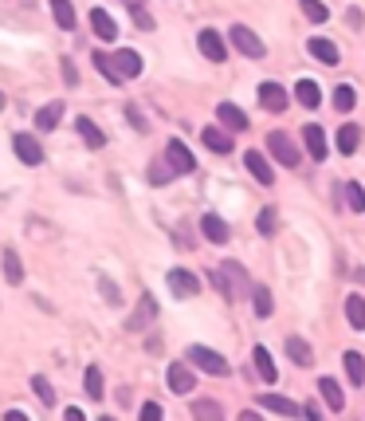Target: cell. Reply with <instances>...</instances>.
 I'll return each mask as SVG.
<instances>
[{
  "label": "cell",
  "instance_id": "6da1fadb",
  "mask_svg": "<svg viewBox=\"0 0 365 421\" xmlns=\"http://www.w3.org/2000/svg\"><path fill=\"white\" fill-rule=\"evenodd\" d=\"M212 288L220 291V295H228V300H240V295H252V280H247V272L240 268L236 260H228V264H220L212 276Z\"/></svg>",
  "mask_w": 365,
  "mask_h": 421
},
{
  "label": "cell",
  "instance_id": "7a4b0ae2",
  "mask_svg": "<svg viewBox=\"0 0 365 421\" xmlns=\"http://www.w3.org/2000/svg\"><path fill=\"white\" fill-rule=\"evenodd\" d=\"M188 362H193V366H197V370H205V374H212V378H224L228 370H232V366H228V359L220 351H212V347H188V354H185Z\"/></svg>",
  "mask_w": 365,
  "mask_h": 421
},
{
  "label": "cell",
  "instance_id": "3957f363",
  "mask_svg": "<svg viewBox=\"0 0 365 421\" xmlns=\"http://www.w3.org/2000/svg\"><path fill=\"white\" fill-rule=\"evenodd\" d=\"M110 67H114V79H118V87H122L126 79H138L142 75V55L138 51H130V48H122V51L110 55Z\"/></svg>",
  "mask_w": 365,
  "mask_h": 421
},
{
  "label": "cell",
  "instance_id": "277c9868",
  "mask_svg": "<svg viewBox=\"0 0 365 421\" xmlns=\"http://www.w3.org/2000/svg\"><path fill=\"white\" fill-rule=\"evenodd\" d=\"M228 40L236 44V51H240V55H247V60H263V55H267V48L259 44V36L252 28H244V24H236V28L228 32Z\"/></svg>",
  "mask_w": 365,
  "mask_h": 421
},
{
  "label": "cell",
  "instance_id": "5b68a950",
  "mask_svg": "<svg viewBox=\"0 0 365 421\" xmlns=\"http://www.w3.org/2000/svg\"><path fill=\"white\" fill-rule=\"evenodd\" d=\"M267 150H271V158H275V161H283L287 170H295V166H298V146L287 138L283 131H271V134H267Z\"/></svg>",
  "mask_w": 365,
  "mask_h": 421
},
{
  "label": "cell",
  "instance_id": "8992f818",
  "mask_svg": "<svg viewBox=\"0 0 365 421\" xmlns=\"http://www.w3.org/2000/svg\"><path fill=\"white\" fill-rule=\"evenodd\" d=\"M165 161L173 166V173H193L197 170V158H193V150H188L181 138H169L165 146Z\"/></svg>",
  "mask_w": 365,
  "mask_h": 421
},
{
  "label": "cell",
  "instance_id": "52a82bcc",
  "mask_svg": "<svg viewBox=\"0 0 365 421\" xmlns=\"http://www.w3.org/2000/svg\"><path fill=\"white\" fill-rule=\"evenodd\" d=\"M197 44H200V55H205V60H212V63L228 60V44H224V36H220L216 28H205L197 36Z\"/></svg>",
  "mask_w": 365,
  "mask_h": 421
},
{
  "label": "cell",
  "instance_id": "ba28073f",
  "mask_svg": "<svg viewBox=\"0 0 365 421\" xmlns=\"http://www.w3.org/2000/svg\"><path fill=\"white\" fill-rule=\"evenodd\" d=\"M287 102H291V95L283 91V83H259V107L271 114L287 111Z\"/></svg>",
  "mask_w": 365,
  "mask_h": 421
},
{
  "label": "cell",
  "instance_id": "9c48e42d",
  "mask_svg": "<svg viewBox=\"0 0 365 421\" xmlns=\"http://www.w3.org/2000/svg\"><path fill=\"white\" fill-rule=\"evenodd\" d=\"M169 291L177 295V300H193L200 291V280L193 276V272H185V268H173L169 272Z\"/></svg>",
  "mask_w": 365,
  "mask_h": 421
},
{
  "label": "cell",
  "instance_id": "30bf717a",
  "mask_svg": "<svg viewBox=\"0 0 365 421\" xmlns=\"http://www.w3.org/2000/svg\"><path fill=\"white\" fill-rule=\"evenodd\" d=\"M153 319H158V303H153V295H142L138 307H134V315L126 319V331L138 335V331H146V327H149Z\"/></svg>",
  "mask_w": 365,
  "mask_h": 421
},
{
  "label": "cell",
  "instance_id": "8fae6325",
  "mask_svg": "<svg viewBox=\"0 0 365 421\" xmlns=\"http://www.w3.org/2000/svg\"><path fill=\"white\" fill-rule=\"evenodd\" d=\"M165 378H169V390L173 394H188L197 386V382H193V362H169Z\"/></svg>",
  "mask_w": 365,
  "mask_h": 421
},
{
  "label": "cell",
  "instance_id": "7c38bea8",
  "mask_svg": "<svg viewBox=\"0 0 365 421\" xmlns=\"http://www.w3.org/2000/svg\"><path fill=\"white\" fill-rule=\"evenodd\" d=\"M12 146H16V158H20L24 166H40V161H43V146L32 138V134H16Z\"/></svg>",
  "mask_w": 365,
  "mask_h": 421
},
{
  "label": "cell",
  "instance_id": "4fadbf2b",
  "mask_svg": "<svg viewBox=\"0 0 365 421\" xmlns=\"http://www.w3.org/2000/svg\"><path fill=\"white\" fill-rule=\"evenodd\" d=\"M244 166L252 170V178H256L259 185H271V181H275V170H271V161H267L259 150H247V154H244Z\"/></svg>",
  "mask_w": 365,
  "mask_h": 421
},
{
  "label": "cell",
  "instance_id": "5bb4252c",
  "mask_svg": "<svg viewBox=\"0 0 365 421\" xmlns=\"http://www.w3.org/2000/svg\"><path fill=\"white\" fill-rule=\"evenodd\" d=\"M90 28H95V36H99L102 44H114V40H118V24L110 20L106 8H95V12H90Z\"/></svg>",
  "mask_w": 365,
  "mask_h": 421
},
{
  "label": "cell",
  "instance_id": "9a60e30c",
  "mask_svg": "<svg viewBox=\"0 0 365 421\" xmlns=\"http://www.w3.org/2000/svg\"><path fill=\"white\" fill-rule=\"evenodd\" d=\"M303 142H306V154H310L315 161L326 158V134H322L318 122H306V126H303Z\"/></svg>",
  "mask_w": 365,
  "mask_h": 421
},
{
  "label": "cell",
  "instance_id": "2e32d148",
  "mask_svg": "<svg viewBox=\"0 0 365 421\" xmlns=\"http://www.w3.org/2000/svg\"><path fill=\"white\" fill-rule=\"evenodd\" d=\"M259 406H263V410H271V413H283V417H298V413H303V406H298V401L279 398V394H263V398H259Z\"/></svg>",
  "mask_w": 365,
  "mask_h": 421
},
{
  "label": "cell",
  "instance_id": "e0dca14e",
  "mask_svg": "<svg viewBox=\"0 0 365 421\" xmlns=\"http://www.w3.org/2000/svg\"><path fill=\"white\" fill-rule=\"evenodd\" d=\"M306 48H310V55H315L318 63H330V67H334V63L342 60V51L334 48V40H326V36H318V40H310V44H306Z\"/></svg>",
  "mask_w": 365,
  "mask_h": 421
},
{
  "label": "cell",
  "instance_id": "ac0fdd59",
  "mask_svg": "<svg viewBox=\"0 0 365 421\" xmlns=\"http://www.w3.org/2000/svg\"><path fill=\"white\" fill-rule=\"evenodd\" d=\"M200 232H205V241H212V244H228V236H232V232H228V225L220 221L216 213H208L205 221H200Z\"/></svg>",
  "mask_w": 365,
  "mask_h": 421
},
{
  "label": "cell",
  "instance_id": "d6986e66",
  "mask_svg": "<svg viewBox=\"0 0 365 421\" xmlns=\"http://www.w3.org/2000/svg\"><path fill=\"white\" fill-rule=\"evenodd\" d=\"M216 114H220V122H224L228 131H247V114L240 111L236 102H220Z\"/></svg>",
  "mask_w": 365,
  "mask_h": 421
},
{
  "label": "cell",
  "instance_id": "ffe728a7",
  "mask_svg": "<svg viewBox=\"0 0 365 421\" xmlns=\"http://www.w3.org/2000/svg\"><path fill=\"white\" fill-rule=\"evenodd\" d=\"M318 390H322V401H326L334 413L345 410V394H342V386H338L334 378H322V382H318Z\"/></svg>",
  "mask_w": 365,
  "mask_h": 421
},
{
  "label": "cell",
  "instance_id": "44dd1931",
  "mask_svg": "<svg viewBox=\"0 0 365 421\" xmlns=\"http://www.w3.org/2000/svg\"><path fill=\"white\" fill-rule=\"evenodd\" d=\"M252 359H256V370H259V378H263L267 386H271V382L279 378V370H275V359H271V351H267V347H256V351H252Z\"/></svg>",
  "mask_w": 365,
  "mask_h": 421
},
{
  "label": "cell",
  "instance_id": "7402d4cb",
  "mask_svg": "<svg viewBox=\"0 0 365 421\" xmlns=\"http://www.w3.org/2000/svg\"><path fill=\"white\" fill-rule=\"evenodd\" d=\"M334 146H338V154H354L357 146H361V131H357L354 122H350V126H342V131L334 134Z\"/></svg>",
  "mask_w": 365,
  "mask_h": 421
},
{
  "label": "cell",
  "instance_id": "603a6c76",
  "mask_svg": "<svg viewBox=\"0 0 365 421\" xmlns=\"http://www.w3.org/2000/svg\"><path fill=\"white\" fill-rule=\"evenodd\" d=\"M60 119H63V102H48V107H43L40 114H36V131H55V126H60Z\"/></svg>",
  "mask_w": 365,
  "mask_h": 421
},
{
  "label": "cell",
  "instance_id": "cb8c5ba5",
  "mask_svg": "<svg viewBox=\"0 0 365 421\" xmlns=\"http://www.w3.org/2000/svg\"><path fill=\"white\" fill-rule=\"evenodd\" d=\"M75 131L83 134V142H87L90 150H102V146H106V134H102L90 119H79V122H75Z\"/></svg>",
  "mask_w": 365,
  "mask_h": 421
},
{
  "label": "cell",
  "instance_id": "d4e9b609",
  "mask_svg": "<svg viewBox=\"0 0 365 421\" xmlns=\"http://www.w3.org/2000/svg\"><path fill=\"white\" fill-rule=\"evenodd\" d=\"M287 354H291V359H295L298 366H310V362H315V351H310V342L298 339V335H291V339H287Z\"/></svg>",
  "mask_w": 365,
  "mask_h": 421
},
{
  "label": "cell",
  "instance_id": "484cf974",
  "mask_svg": "<svg viewBox=\"0 0 365 421\" xmlns=\"http://www.w3.org/2000/svg\"><path fill=\"white\" fill-rule=\"evenodd\" d=\"M345 319L354 331H365V300L361 295H345Z\"/></svg>",
  "mask_w": 365,
  "mask_h": 421
},
{
  "label": "cell",
  "instance_id": "4316f807",
  "mask_svg": "<svg viewBox=\"0 0 365 421\" xmlns=\"http://www.w3.org/2000/svg\"><path fill=\"white\" fill-rule=\"evenodd\" d=\"M295 99L303 102V107H310V111H315L318 102H322V87H318L315 79H303V83L295 87Z\"/></svg>",
  "mask_w": 365,
  "mask_h": 421
},
{
  "label": "cell",
  "instance_id": "83f0119b",
  "mask_svg": "<svg viewBox=\"0 0 365 421\" xmlns=\"http://www.w3.org/2000/svg\"><path fill=\"white\" fill-rule=\"evenodd\" d=\"M83 394H87V398H95V401L106 398V390H102V370H99V366H87V374H83Z\"/></svg>",
  "mask_w": 365,
  "mask_h": 421
},
{
  "label": "cell",
  "instance_id": "f1b7e54d",
  "mask_svg": "<svg viewBox=\"0 0 365 421\" xmlns=\"http://www.w3.org/2000/svg\"><path fill=\"white\" fill-rule=\"evenodd\" d=\"M200 138H205V146H208L212 154H232V138H228L224 131H216V126H208Z\"/></svg>",
  "mask_w": 365,
  "mask_h": 421
},
{
  "label": "cell",
  "instance_id": "f546056e",
  "mask_svg": "<svg viewBox=\"0 0 365 421\" xmlns=\"http://www.w3.org/2000/svg\"><path fill=\"white\" fill-rule=\"evenodd\" d=\"M342 362H345V374H350V382H354V386H361V382H365V359H361L357 351H345Z\"/></svg>",
  "mask_w": 365,
  "mask_h": 421
},
{
  "label": "cell",
  "instance_id": "4dcf8cb0",
  "mask_svg": "<svg viewBox=\"0 0 365 421\" xmlns=\"http://www.w3.org/2000/svg\"><path fill=\"white\" fill-rule=\"evenodd\" d=\"M4 276H8V283L24 280V264H20V252L16 248H4Z\"/></svg>",
  "mask_w": 365,
  "mask_h": 421
},
{
  "label": "cell",
  "instance_id": "1f68e13d",
  "mask_svg": "<svg viewBox=\"0 0 365 421\" xmlns=\"http://www.w3.org/2000/svg\"><path fill=\"white\" fill-rule=\"evenodd\" d=\"M51 12H55V24H60L63 32L75 28V8H71L67 0H51Z\"/></svg>",
  "mask_w": 365,
  "mask_h": 421
},
{
  "label": "cell",
  "instance_id": "d6a6232c",
  "mask_svg": "<svg viewBox=\"0 0 365 421\" xmlns=\"http://www.w3.org/2000/svg\"><path fill=\"white\" fill-rule=\"evenodd\" d=\"M354 102H357V91L350 87V83H342V87H334V107L338 111H354Z\"/></svg>",
  "mask_w": 365,
  "mask_h": 421
},
{
  "label": "cell",
  "instance_id": "836d02e7",
  "mask_svg": "<svg viewBox=\"0 0 365 421\" xmlns=\"http://www.w3.org/2000/svg\"><path fill=\"white\" fill-rule=\"evenodd\" d=\"M173 178H177V173H173L169 161H153V166H149V181H153V185H169Z\"/></svg>",
  "mask_w": 365,
  "mask_h": 421
},
{
  "label": "cell",
  "instance_id": "e575fe53",
  "mask_svg": "<svg viewBox=\"0 0 365 421\" xmlns=\"http://www.w3.org/2000/svg\"><path fill=\"white\" fill-rule=\"evenodd\" d=\"M32 390H36V398H40L43 406H55V390H51V382L43 378V374H36V378H32Z\"/></svg>",
  "mask_w": 365,
  "mask_h": 421
},
{
  "label": "cell",
  "instance_id": "d590c367",
  "mask_svg": "<svg viewBox=\"0 0 365 421\" xmlns=\"http://www.w3.org/2000/svg\"><path fill=\"white\" fill-rule=\"evenodd\" d=\"M345 205H350L354 213H365V189L357 185V181H350V185H345Z\"/></svg>",
  "mask_w": 365,
  "mask_h": 421
},
{
  "label": "cell",
  "instance_id": "8d00e7d4",
  "mask_svg": "<svg viewBox=\"0 0 365 421\" xmlns=\"http://www.w3.org/2000/svg\"><path fill=\"white\" fill-rule=\"evenodd\" d=\"M303 12H306L315 24H326V20H330V8H326L322 0H303Z\"/></svg>",
  "mask_w": 365,
  "mask_h": 421
},
{
  "label": "cell",
  "instance_id": "74e56055",
  "mask_svg": "<svg viewBox=\"0 0 365 421\" xmlns=\"http://www.w3.org/2000/svg\"><path fill=\"white\" fill-rule=\"evenodd\" d=\"M271 311H275V300H271V291H267V288H256V315H259V319H267Z\"/></svg>",
  "mask_w": 365,
  "mask_h": 421
},
{
  "label": "cell",
  "instance_id": "f35d334b",
  "mask_svg": "<svg viewBox=\"0 0 365 421\" xmlns=\"http://www.w3.org/2000/svg\"><path fill=\"white\" fill-rule=\"evenodd\" d=\"M275 225H279V213L267 205V209L259 213V232H263V236H275Z\"/></svg>",
  "mask_w": 365,
  "mask_h": 421
},
{
  "label": "cell",
  "instance_id": "ab89813d",
  "mask_svg": "<svg viewBox=\"0 0 365 421\" xmlns=\"http://www.w3.org/2000/svg\"><path fill=\"white\" fill-rule=\"evenodd\" d=\"M95 67L106 75V83H114V87H118V79H114V67H110V51H95Z\"/></svg>",
  "mask_w": 365,
  "mask_h": 421
},
{
  "label": "cell",
  "instance_id": "60d3db41",
  "mask_svg": "<svg viewBox=\"0 0 365 421\" xmlns=\"http://www.w3.org/2000/svg\"><path fill=\"white\" fill-rule=\"evenodd\" d=\"M193 413H197V417H220V406H216V401H197Z\"/></svg>",
  "mask_w": 365,
  "mask_h": 421
},
{
  "label": "cell",
  "instance_id": "b9f144b4",
  "mask_svg": "<svg viewBox=\"0 0 365 421\" xmlns=\"http://www.w3.org/2000/svg\"><path fill=\"white\" fill-rule=\"evenodd\" d=\"M130 12H134V24H138V28H153V16H149V12H146V4H142V8H130Z\"/></svg>",
  "mask_w": 365,
  "mask_h": 421
},
{
  "label": "cell",
  "instance_id": "7bdbcfd3",
  "mask_svg": "<svg viewBox=\"0 0 365 421\" xmlns=\"http://www.w3.org/2000/svg\"><path fill=\"white\" fill-rule=\"evenodd\" d=\"M99 283H102V291H106V303H114V307H118L122 303V295H118V288H114V283L106 280V276H99Z\"/></svg>",
  "mask_w": 365,
  "mask_h": 421
},
{
  "label": "cell",
  "instance_id": "ee69618b",
  "mask_svg": "<svg viewBox=\"0 0 365 421\" xmlns=\"http://www.w3.org/2000/svg\"><path fill=\"white\" fill-rule=\"evenodd\" d=\"M126 119L134 122V131H142V134L149 131V122H146V119H142V114H138V107H126Z\"/></svg>",
  "mask_w": 365,
  "mask_h": 421
},
{
  "label": "cell",
  "instance_id": "f6af8a7d",
  "mask_svg": "<svg viewBox=\"0 0 365 421\" xmlns=\"http://www.w3.org/2000/svg\"><path fill=\"white\" fill-rule=\"evenodd\" d=\"M142 421H161V406H158V401H146V406H142Z\"/></svg>",
  "mask_w": 365,
  "mask_h": 421
},
{
  "label": "cell",
  "instance_id": "bcb514c9",
  "mask_svg": "<svg viewBox=\"0 0 365 421\" xmlns=\"http://www.w3.org/2000/svg\"><path fill=\"white\" fill-rule=\"evenodd\" d=\"M63 79H67V87H79V75H75V63L63 60Z\"/></svg>",
  "mask_w": 365,
  "mask_h": 421
},
{
  "label": "cell",
  "instance_id": "7dc6e473",
  "mask_svg": "<svg viewBox=\"0 0 365 421\" xmlns=\"http://www.w3.org/2000/svg\"><path fill=\"white\" fill-rule=\"evenodd\" d=\"M303 413H306V417H310V421H318V417H322V410H318L315 401H306V406H303Z\"/></svg>",
  "mask_w": 365,
  "mask_h": 421
},
{
  "label": "cell",
  "instance_id": "c3c4849f",
  "mask_svg": "<svg viewBox=\"0 0 365 421\" xmlns=\"http://www.w3.org/2000/svg\"><path fill=\"white\" fill-rule=\"evenodd\" d=\"M122 4H130V8H142V0H122Z\"/></svg>",
  "mask_w": 365,
  "mask_h": 421
},
{
  "label": "cell",
  "instance_id": "681fc988",
  "mask_svg": "<svg viewBox=\"0 0 365 421\" xmlns=\"http://www.w3.org/2000/svg\"><path fill=\"white\" fill-rule=\"evenodd\" d=\"M0 107H4V95H0Z\"/></svg>",
  "mask_w": 365,
  "mask_h": 421
}]
</instances>
